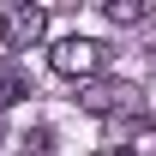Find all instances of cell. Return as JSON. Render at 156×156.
<instances>
[{"mask_svg":"<svg viewBox=\"0 0 156 156\" xmlns=\"http://www.w3.org/2000/svg\"><path fill=\"white\" fill-rule=\"evenodd\" d=\"M48 66H54L60 78H96L102 66H108V48H102L96 36H66L48 48Z\"/></svg>","mask_w":156,"mask_h":156,"instance_id":"obj_1","label":"cell"},{"mask_svg":"<svg viewBox=\"0 0 156 156\" xmlns=\"http://www.w3.org/2000/svg\"><path fill=\"white\" fill-rule=\"evenodd\" d=\"M42 30H48V12H42V6H30V0L0 12V42H6V48H36Z\"/></svg>","mask_w":156,"mask_h":156,"instance_id":"obj_2","label":"cell"},{"mask_svg":"<svg viewBox=\"0 0 156 156\" xmlns=\"http://www.w3.org/2000/svg\"><path fill=\"white\" fill-rule=\"evenodd\" d=\"M78 102H84L90 114H114V108H132V102H138V90H132V84H90Z\"/></svg>","mask_w":156,"mask_h":156,"instance_id":"obj_3","label":"cell"},{"mask_svg":"<svg viewBox=\"0 0 156 156\" xmlns=\"http://www.w3.org/2000/svg\"><path fill=\"white\" fill-rule=\"evenodd\" d=\"M30 84H24V72H18V60H0V108H12V102L24 96Z\"/></svg>","mask_w":156,"mask_h":156,"instance_id":"obj_4","label":"cell"},{"mask_svg":"<svg viewBox=\"0 0 156 156\" xmlns=\"http://www.w3.org/2000/svg\"><path fill=\"white\" fill-rule=\"evenodd\" d=\"M18 156H54V132H48V126L24 132V150H18Z\"/></svg>","mask_w":156,"mask_h":156,"instance_id":"obj_5","label":"cell"},{"mask_svg":"<svg viewBox=\"0 0 156 156\" xmlns=\"http://www.w3.org/2000/svg\"><path fill=\"white\" fill-rule=\"evenodd\" d=\"M144 12H150L144 0H114V6H108V18H114V24H138Z\"/></svg>","mask_w":156,"mask_h":156,"instance_id":"obj_6","label":"cell"},{"mask_svg":"<svg viewBox=\"0 0 156 156\" xmlns=\"http://www.w3.org/2000/svg\"><path fill=\"white\" fill-rule=\"evenodd\" d=\"M150 156H156V150H150Z\"/></svg>","mask_w":156,"mask_h":156,"instance_id":"obj_7","label":"cell"}]
</instances>
